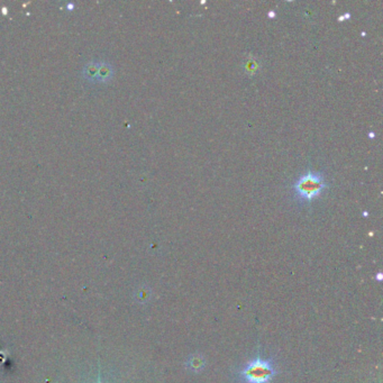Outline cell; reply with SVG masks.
Returning <instances> with one entry per match:
<instances>
[{
    "label": "cell",
    "instance_id": "cell-1",
    "mask_svg": "<svg viewBox=\"0 0 383 383\" xmlns=\"http://www.w3.org/2000/svg\"><path fill=\"white\" fill-rule=\"evenodd\" d=\"M326 187L324 178L319 173L309 171L294 183V190L302 200H313L321 193Z\"/></svg>",
    "mask_w": 383,
    "mask_h": 383
},
{
    "label": "cell",
    "instance_id": "cell-2",
    "mask_svg": "<svg viewBox=\"0 0 383 383\" xmlns=\"http://www.w3.org/2000/svg\"><path fill=\"white\" fill-rule=\"evenodd\" d=\"M241 374L248 383H269L275 371L270 361L255 359L243 369Z\"/></svg>",
    "mask_w": 383,
    "mask_h": 383
},
{
    "label": "cell",
    "instance_id": "cell-3",
    "mask_svg": "<svg viewBox=\"0 0 383 383\" xmlns=\"http://www.w3.org/2000/svg\"><path fill=\"white\" fill-rule=\"evenodd\" d=\"M113 69L111 63L97 60L87 63L82 69V78L91 83H108L113 79Z\"/></svg>",
    "mask_w": 383,
    "mask_h": 383
},
{
    "label": "cell",
    "instance_id": "cell-4",
    "mask_svg": "<svg viewBox=\"0 0 383 383\" xmlns=\"http://www.w3.org/2000/svg\"><path fill=\"white\" fill-rule=\"evenodd\" d=\"M187 366L192 371H200L204 366V360L202 356H191L190 360L187 362Z\"/></svg>",
    "mask_w": 383,
    "mask_h": 383
},
{
    "label": "cell",
    "instance_id": "cell-5",
    "mask_svg": "<svg viewBox=\"0 0 383 383\" xmlns=\"http://www.w3.org/2000/svg\"><path fill=\"white\" fill-rule=\"evenodd\" d=\"M257 68H259V64H257L256 61H248V63H246V71H248V73L249 72V73H255V71L257 70Z\"/></svg>",
    "mask_w": 383,
    "mask_h": 383
},
{
    "label": "cell",
    "instance_id": "cell-6",
    "mask_svg": "<svg viewBox=\"0 0 383 383\" xmlns=\"http://www.w3.org/2000/svg\"><path fill=\"white\" fill-rule=\"evenodd\" d=\"M68 8H69V10H71L72 8H74V5H72V3H70V5L68 6Z\"/></svg>",
    "mask_w": 383,
    "mask_h": 383
}]
</instances>
